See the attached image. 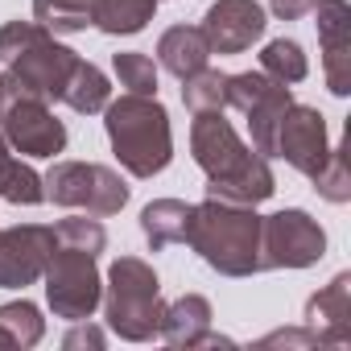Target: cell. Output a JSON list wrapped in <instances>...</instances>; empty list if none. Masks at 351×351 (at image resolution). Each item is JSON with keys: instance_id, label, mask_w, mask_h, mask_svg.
Instances as JSON below:
<instances>
[{"instance_id": "cell-6", "label": "cell", "mask_w": 351, "mask_h": 351, "mask_svg": "<svg viewBox=\"0 0 351 351\" xmlns=\"http://www.w3.org/2000/svg\"><path fill=\"white\" fill-rule=\"evenodd\" d=\"M46 199L58 207H75L87 215H116L128 203V186L112 165L95 161H54V169L42 178Z\"/></svg>"}, {"instance_id": "cell-14", "label": "cell", "mask_w": 351, "mask_h": 351, "mask_svg": "<svg viewBox=\"0 0 351 351\" xmlns=\"http://www.w3.org/2000/svg\"><path fill=\"white\" fill-rule=\"evenodd\" d=\"M265 9L256 0H215L203 17V38L211 46V54H244L252 50V42L265 38Z\"/></svg>"}, {"instance_id": "cell-16", "label": "cell", "mask_w": 351, "mask_h": 351, "mask_svg": "<svg viewBox=\"0 0 351 351\" xmlns=\"http://www.w3.org/2000/svg\"><path fill=\"white\" fill-rule=\"evenodd\" d=\"M157 62L173 79H186V75H195L211 62V46H207L199 25H173L157 38Z\"/></svg>"}, {"instance_id": "cell-31", "label": "cell", "mask_w": 351, "mask_h": 351, "mask_svg": "<svg viewBox=\"0 0 351 351\" xmlns=\"http://www.w3.org/2000/svg\"><path fill=\"white\" fill-rule=\"evenodd\" d=\"M314 9V0H269V13L277 17V21H298V17H306Z\"/></svg>"}, {"instance_id": "cell-1", "label": "cell", "mask_w": 351, "mask_h": 351, "mask_svg": "<svg viewBox=\"0 0 351 351\" xmlns=\"http://www.w3.org/2000/svg\"><path fill=\"white\" fill-rule=\"evenodd\" d=\"M191 153H195V165L207 173V199L256 207L277 191L269 157L248 149L232 128V120H223V112H195Z\"/></svg>"}, {"instance_id": "cell-12", "label": "cell", "mask_w": 351, "mask_h": 351, "mask_svg": "<svg viewBox=\"0 0 351 351\" xmlns=\"http://www.w3.org/2000/svg\"><path fill=\"white\" fill-rule=\"evenodd\" d=\"M330 153V141H326V120L318 108L310 104H289L281 124H277V145H273V157L289 161L298 173L314 178L318 165L326 161Z\"/></svg>"}, {"instance_id": "cell-8", "label": "cell", "mask_w": 351, "mask_h": 351, "mask_svg": "<svg viewBox=\"0 0 351 351\" xmlns=\"http://www.w3.org/2000/svg\"><path fill=\"white\" fill-rule=\"evenodd\" d=\"M322 256L326 232L310 211L285 207L261 219V269H310Z\"/></svg>"}, {"instance_id": "cell-24", "label": "cell", "mask_w": 351, "mask_h": 351, "mask_svg": "<svg viewBox=\"0 0 351 351\" xmlns=\"http://www.w3.org/2000/svg\"><path fill=\"white\" fill-rule=\"evenodd\" d=\"M223 87H228V75L203 66V71L182 79V104L191 112H223L228 108V91Z\"/></svg>"}, {"instance_id": "cell-7", "label": "cell", "mask_w": 351, "mask_h": 351, "mask_svg": "<svg viewBox=\"0 0 351 351\" xmlns=\"http://www.w3.org/2000/svg\"><path fill=\"white\" fill-rule=\"evenodd\" d=\"M42 277H46V302H50L54 318L79 322V318L95 314V306L104 298V277H99V265L91 252L58 244L54 256L46 261Z\"/></svg>"}, {"instance_id": "cell-2", "label": "cell", "mask_w": 351, "mask_h": 351, "mask_svg": "<svg viewBox=\"0 0 351 351\" xmlns=\"http://www.w3.org/2000/svg\"><path fill=\"white\" fill-rule=\"evenodd\" d=\"M203 265H211L223 277H252L261 273V215L256 207L244 203H223V199H203L191 207L186 240Z\"/></svg>"}, {"instance_id": "cell-25", "label": "cell", "mask_w": 351, "mask_h": 351, "mask_svg": "<svg viewBox=\"0 0 351 351\" xmlns=\"http://www.w3.org/2000/svg\"><path fill=\"white\" fill-rule=\"evenodd\" d=\"M0 330H5L9 339H13V347H34V343H42V335H46V318H42V310L34 306V302H5L0 306Z\"/></svg>"}, {"instance_id": "cell-17", "label": "cell", "mask_w": 351, "mask_h": 351, "mask_svg": "<svg viewBox=\"0 0 351 351\" xmlns=\"http://www.w3.org/2000/svg\"><path fill=\"white\" fill-rule=\"evenodd\" d=\"M211 302L203 293H182L173 298L165 310H161V322H157V335L169 343V347H195L203 330H211Z\"/></svg>"}, {"instance_id": "cell-27", "label": "cell", "mask_w": 351, "mask_h": 351, "mask_svg": "<svg viewBox=\"0 0 351 351\" xmlns=\"http://www.w3.org/2000/svg\"><path fill=\"white\" fill-rule=\"evenodd\" d=\"M112 71H116V79H120L124 91H132V95H157V66H153L149 54L120 50V54H112Z\"/></svg>"}, {"instance_id": "cell-5", "label": "cell", "mask_w": 351, "mask_h": 351, "mask_svg": "<svg viewBox=\"0 0 351 351\" xmlns=\"http://www.w3.org/2000/svg\"><path fill=\"white\" fill-rule=\"evenodd\" d=\"M104 314H108V326L128 339V343H149L157 335V322H161V281L153 273L149 261L141 256H120L112 261L108 269V281H104Z\"/></svg>"}, {"instance_id": "cell-4", "label": "cell", "mask_w": 351, "mask_h": 351, "mask_svg": "<svg viewBox=\"0 0 351 351\" xmlns=\"http://www.w3.org/2000/svg\"><path fill=\"white\" fill-rule=\"evenodd\" d=\"M104 132L112 141L116 161L132 178H153L173 161V128L169 112L157 95H120L104 108Z\"/></svg>"}, {"instance_id": "cell-26", "label": "cell", "mask_w": 351, "mask_h": 351, "mask_svg": "<svg viewBox=\"0 0 351 351\" xmlns=\"http://www.w3.org/2000/svg\"><path fill=\"white\" fill-rule=\"evenodd\" d=\"M314 191L326 199V203H335V207H343L347 199H351V173H347V149L343 145H330V153H326V161L318 165V173H314Z\"/></svg>"}, {"instance_id": "cell-30", "label": "cell", "mask_w": 351, "mask_h": 351, "mask_svg": "<svg viewBox=\"0 0 351 351\" xmlns=\"http://www.w3.org/2000/svg\"><path fill=\"white\" fill-rule=\"evenodd\" d=\"M104 343H108V335H104L99 326H91L87 318H79V322H75V330L62 339V347H66V351H79V347H95V351H99Z\"/></svg>"}, {"instance_id": "cell-19", "label": "cell", "mask_w": 351, "mask_h": 351, "mask_svg": "<svg viewBox=\"0 0 351 351\" xmlns=\"http://www.w3.org/2000/svg\"><path fill=\"white\" fill-rule=\"evenodd\" d=\"M157 13V0H91V25L108 38L141 34Z\"/></svg>"}, {"instance_id": "cell-9", "label": "cell", "mask_w": 351, "mask_h": 351, "mask_svg": "<svg viewBox=\"0 0 351 351\" xmlns=\"http://www.w3.org/2000/svg\"><path fill=\"white\" fill-rule=\"evenodd\" d=\"M228 108L244 112L248 132H252V149L261 157H273L277 145V124L285 116V108L293 104L289 83H277L265 71H244V75H228Z\"/></svg>"}, {"instance_id": "cell-11", "label": "cell", "mask_w": 351, "mask_h": 351, "mask_svg": "<svg viewBox=\"0 0 351 351\" xmlns=\"http://www.w3.org/2000/svg\"><path fill=\"white\" fill-rule=\"evenodd\" d=\"M58 236L46 223H17L0 228V289H25L46 273Z\"/></svg>"}, {"instance_id": "cell-3", "label": "cell", "mask_w": 351, "mask_h": 351, "mask_svg": "<svg viewBox=\"0 0 351 351\" xmlns=\"http://www.w3.org/2000/svg\"><path fill=\"white\" fill-rule=\"evenodd\" d=\"M0 62H5V83L13 95L34 99H62V87L79 62V54L38 21H5L0 25Z\"/></svg>"}, {"instance_id": "cell-22", "label": "cell", "mask_w": 351, "mask_h": 351, "mask_svg": "<svg viewBox=\"0 0 351 351\" xmlns=\"http://www.w3.org/2000/svg\"><path fill=\"white\" fill-rule=\"evenodd\" d=\"M261 71L273 75L277 83H302L310 75V58L302 50V42L293 38H273L265 50H261Z\"/></svg>"}, {"instance_id": "cell-32", "label": "cell", "mask_w": 351, "mask_h": 351, "mask_svg": "<svg viewBox=\"0 0 351 351\" xmlns=\"http://www.w3.org/2000/svg\"><path fill=\"white\" fill-rule=\"evenodd\" d=\"M9 99V83H5V71H0V104Z\"/></svg>"}, {"instance_id": "cell-10", "label": "cell", "mask_w": 351, "mask_h": 351, "mask_svg": "<svg viewBox=\"0 0 351 351\" xmlns=\"http://www.w3.org/2000/svg\"><path fill=\"white\" fill-rule=\"evenodd\" d=\"M0 132H5L9 149L25 157H58L66 149V124L50 112L46 99L34 95H13L0 104Z\"/></svg>"}, {"instance_id": "cell-15", "label": "cell", "mask_w": 351, "mask_h": 351, "mask_svg": "<svg viewBox=\"0 0 351 351\" xmlns=\"http://www.w3.org/2000/svg\"><path fill=\"white\" fill-rule=\"evenodd\" d=\"M306 326H314L326 339V347H347L351 343V273H339L330 285L310 293Z\"/></svg>"}, {"instance_id": "cell-29", "label": "cell", "mask_w": 351, "mask_h": 351, "mask_svg": "<svg viewBox=\"0 0 351 351\" xmlns=\"http://www.w3.org/2000/svg\"><path fill=\"white\" fill-rule=\"evenodd\" d=\"M256 347H285V351H298V347H326V339L314 330V326H281V330H269L265 339H256Z\"/></svg>"}, {"instance_id": "cell-13", "label": "cell", "mask_w": 351, "mask_h": 351, "mask_svg": "<svg viewBox=\"0 0 351 351\" xmlns=\"http://www.w3.org/2000/svg\"><path fill=\"white\" fill-rule=\"evenodd\" d=\"M314 25L322 46V71L330 95H351V5L347 0H314Z\"/></svg>"}, {"instance_id": "cell-33", "label": "cell", "mask_w": 351, "mask_h": 351, "mask_svg": "<svg viewBox=\"0 0 351 351\" xmlns=\"http://www.w3.org/2000/svg\"><path fill=\"white\" fill-rule=\"evenodd\" d=\"M0 347H13V339H9V335H5V330H0Z\"/></svg>"}, {"instance_id": "cell-20", "label": "cell", "mask_w": 351, "mask_h": 351, "mask_svg": "<svg viewBox=\"0 0 351 351\" xmlns=\"http://www.w3.org/2000/svg\"><path fill=\"white\" fill-rule=\"evenodd\" d=\"M0 199L13 203V207H38V203H46L42 173L13 157L5 132H0Z\"/></svg>"}, {"instance_id": "cell-21", "label": "cell", "mask_w": 351, "mask_h": 351, "mask_svg": "<svg viewBox=\"0 0 351 351\" xmlns=\"http://www.w3.org/2000/svg\"><path fill=\"white\" fill-rule=\"evenodd\" d=\"M108 99H112L108 75H104L95 62L79 58L75 71H71V79H66V87H62V104H66L71 112H79V116H91V112H104Z\"/></svg>"}, {"instance_id": "cell-23", "label": "cell", "mask_w": 351, "mask_h": 351, "mask_svg": "<svg viewBox=\"0 0 351 351\" xmlns=\"http://www.w3.org/2000/svg\"><path fill=\"white\" fill-rule=\"evenodd\" d=\"M34 21L58 34H83L91 25V0H34Z\"/></svg>"}, {"instance_id": "cell-18", "label": "cell", "mask_w": 351, "mask_h": 351, "mask_svg": "<svg viewBox=\"0 0 351 351\" xmlns=\"http://www.w3.org/2000/svg\"><path fill=\"white\" fill-rule=\"evenodd\" d=\"M186 223H191V203H182V199H153L141 211V232H145L153 252H161L169 244H182Z\"/></svg>"}, {"instance_id": "cell-28", "label": "cell", "mask_w": 351, "mask_h": 351, "mask_svg": "<svg viewBox=\"0 0 351 351\" xmlns=\"http://www.w3.org/2000/svg\"><path fill=\"white\" fill-rule=\"evenodd\" d=\"M54 236H58V244H66V248H83V252H91V256H99V252L108 248V232H104V223H99V219H83V215L62 219V223L54 228Z\"/></svg>"}]
</instances>
